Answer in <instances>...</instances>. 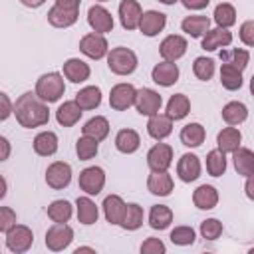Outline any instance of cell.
Segmentation results:
<instances>
[{"mask_svg":"<svg viewBox=\"0 0 254 254\" xmlns=\"http://www.w3.org/2000/svg\"><path fill=\"white\" fill-rule=\"evenodd\" d=\"M246 117H248V107L242 101H228L222 107V119L228 125H240L246 121Z\"/></svg>","mask_w":254,"mask_h":254,"instance_id":"36","label":"cell"},{"mask_svg":"<svg viewBox=\"0 0 254 254\" xmlns=\"http://www.w3.org/2000/svg\"><path fill=\"white\" fill-rule=\"evenodd\" d=\"M250 254H254V248H250Z\"/></svg>","mask_w":254,"mask_h":254,"instance_id":"60","label":"cell"},{"mask_svg":"<svg viewBox=\"0 0 254 254\" xmlns=\"http://www.w3.org/2000/svg\"><path fill=\"white\" fill-rule=\"evenodd\" d=\"M16 224V212L10 206H0V232H8Z\"/></svg>","mask_w":254,"mask_h":254,"instance_id":"48","label":"cell"},{"mask_svg":"<svg viewBox=\"0 0 254 254\" xmlns=\"http://www.w3.org/2000/svg\"><path fill=\"white\" fill-rule=\"evenodd\" d=\"M165 26H167V16L163 12H159V10H147V12H143L141 22H139V30L147 38L157 36L159 32H163Z\"/></svg>","mask_w":254,"mask_h":254,"instance_id":"16","label":"cell"},{"mask_svg":"<svg viewBox=\"0 0 254 254\" xmlns=\"http://www.w3.org/2000/svg\"><path fill=\"white\" fill-rule=\"evenodd\" d=\"M206 131L200 123H187L181 129V143L185 147H200L204 143Z\"/></svg>","mask_w":254,"mask_h":254,"instance_id":"35","label":"cell"},{"mask_svg":"<svg viewBox=\"0 0 254 254\" xmlns=\"http://www.w3.org/2000/svg\"><path fill=\"white\" fill-rule=\"evenodd\" d=\"M206 173L210 177H222L226 173V153L218 147L206 153Z\"/></svg>","mask_w":254,"mask_h":254,"instance_id":"39","label":"cell"},{"mask_svg":"<svg viewBox=\"0 0 254 254\" xmlns=\"http://www.w3.org/2000/svg\"><path fill=\"white\" fill-rule=\"evenodd\" d=\"M222 234V222L218 218H206L200 222V236L204 240H216Z\"/></svg>","mask_w":254,"mask_h":254,"instance_id":"47","label":"cell"},{"mask_svg":"<svg viewBox=\"0 0 254 254\" xmlns=\"http://www.w3.org/2000/svg\"><path fill=\"white\" fill-rule=\"evenodd\" d=\"M77 185H79V189L85 192V194H89V196H93V194H99L101 190H103V187H105V171L101 169V167H87V169H83L81 173H79V179H77Z\"/></svg>","mask_w":254,"mask_h":254,"instance_id":"6","label":"cell"},{"mask_svg":"<svg viewBox=\"0 0 254 254\" xmlns=\"http://www.w3.org/2000/svg\"><path fill=\"white\" fill-rule=\"evenodd\" d=\"M151 77L157 85H163V87H171L179 81V65L175 62H159L153 69H151Z\"/></svg>","mask_w":254,"mask_h":254,"instance_id":"14","label":"cell"},{"mask_svg":"<svg viewBox=\"0 0 254 254\" xmlns=\"http://www.w3.org/2000/svg\"><path fill=\"white\" fill-rule=\"evenodd\" d=\"M0 145H2V155H0V159L6 161L8 155H10V141H8L6 137H0Z\"/></svg>","mask_w":254,"mask_h":254,"instance_id":"55","label":"cell"},{"mask_svg":"<svg viewBox=\"0 0 254 254\" xmlns=\"http://www.w3.org/2000/svg\"><path fill=\"white\" fill-rule=\"evenodd\" d=\"M187 48H189L187 38H183V36H179V34H171V36H167V38L161 42L159 54H161V58L167 60V62H177L179 58H183V56L187 54Z\"/></svg>","mask_w":254,"mask_h":254,"instance_id":"13","label":"cell"},{"mask_svg":"<svg viewBox=\"0 0 254 254\" xmlns=\"http://www.w3.org/2000/svg\"><path fill=\"white\" fill-rule=\"evenodd\" d=\"M238 36H240V42L244 46H250L254 48V20H246L240 24V30H238Z\"/></svg>","mask_w":254,"mask_h":254,"instance_id":"50","label":"cell"},{"mask_svg":"<svg viewBox=\"0 0 254 254\" xmlns=\"http://www.w3.org/2000/svg\"><path fill=\"white\" fill-rule=\"evenodd\" d=\"M0 103H2V113H0V119L6 121L10 117V113H14V105L10 103L8 99V93H0Z\"/></svg>","mask_w":254,"mask_h":254,"instance_id":"51","label":"cell"},{"mask_svg":"<svg viewBox=\"0 0 254 254\" xmlns=\"http://www.w3.org/2000/svg\"><path fill=\"white\" fill-rule=\"evenodd\" d=\"M83 135L87 137H93L95 141H103L107 135H109V121L103 117V115H95L91 117L83 127H81Z\"/></svg>","mask_w":254,"mask_h":254,"instance_id":"37","label":"cell"},{"mask_svg":"<svg viewBox=\"0 0 254 254\" xmlns=\"http://www.w3.org/2000/svg\"><path fill=\"white\" fill-rule=\"evenodd\" d=\"M87 24L91 26L93 32L97 34H107L113 30V16L107 8H103L101 4H93L87 10Z\"/></svg>","mask_w":254,"mask_h":254,"instance_id":"12","label":"cell"},{"mask_svg":"<svg viewBox=\"0 0 254 254\" xmlns=\"http://www.w3.org/2000/svg\"><path fill=\"white\" fill-rule=\"evenodd\" d=\"M187 10H202L210 4V0H181Z\"/></svg>","mask_w":254,"mask_h":254,"instance_id":"52","label":"cell"},{"mask_svg":"<svg viewBox=\"0 0 254 254\" xmlns=\"http://www.w3.org/2000/svg\"><path fill=\"white\" fill-rule=\"evenodd\" d=\"M141 16H143V10H141V4L137 0H121V4H119V20H121V26L125 30L139 28Z\"/></svg>","mask_w":254,"mask_h":254,"instance_id":"17","label":"cell"},{"mask_svg":"<svg viewBox=\"0 0 254 254\" xmlns=\"http://www.w3.org/2000/svg\"><path fill=\"white\" fill-rule=\"evenodd\" d=\"M81 113H83V109L77 105L75 99L73 101H64L56 111V119L62 127H71L81 119Z\"/></svg>","mask_w":254,"mask_h":254,"instance_id":"26","label":"cell"},{"mask_svg":"<svg viewBox=\"0 0 254 254\" xmlns=\"http://www.w3.org/2000/svg\"><path fill=\"white\" fill-rule=\"evenodd\" d=\"M24 6H28V8H40L46 0H20Z\"/></svg>","mask_w":254,"mask_h":254,"instance_id":"56","label":"cell"},{"mask_svg":"<svg viewBox=\"0 0 254 254\" xmlns=\"http://www.w3.org/2000/svg\"><path fill=\"white\" fill-rule=\"evenodd\" d=\"M64 75L65 79H69L71 83H83L85 79H89L91 75V69L89 65L79 60V58H69L64 62Z\"/></svg>","mask_w":254,"mask_h":254,"instance_id":"22","label":"cell"},{"mask_svg":"<svg viewBox=\"0 0 254 254\" xmlns=\"http://www.w3.org/2000/svg\"><path fill=\"white\" fill-rule=\"evenodd\" d=\"M250 93L254 95V73H252V77H250Z\"/></svg>","mask_w":254,"mask_h":254,"instance_id":"59","label":"cell"},{"mask_svg":"<svg viewBox=\"0 0 254 254\" xmlns=\"http://www.w3.org/2000/svg\"><path fill=\"white\" fill-rule=\"evenodd\" d=\"M79 252H95V250L89 246H79V248H75V254H79Z\"/></svg>","mask_w":254,"mask_h":254,"instance_id":"57","label":"cell"},{"mask_svg":"<svg viewBox=\"0 0 254 254\" xmlns=\"http://www.w3.org/2000/svg\"><path fill=\"white\" fill-rule=\"evenodd\" d=\"M212 16H214V22H216L218 28H230V26L236 24V10H234V6L228 4V2L218 4V6L214 8V14H212Z\"/></svg>","mask_w":254,"mask_h":254,"instance_id":"43","label":"cell"},{"mask_svg":"<svg viewBox=\"0 0 254 254\" xmlns=\"http://www.w3.org/2000/svg\"><path fill=\"white\" fill-rule=\"evenodd\" d=\"M135 97H137L135 85H131V83H117L109 91V105L115 111H125L131 105H135Z\"/></svg>","mask_w":254,"mask_h":254,"instance_id":"8","label":"cell"},{"mask_svg":"<svg viewBox=\"0 0 254 254\" xmlns=\"http://www.w3.org/2000/svg\"><path fill=\"white\" fill-rule=\"evenodd\" d=\"M167 246L161 238H147L141 244V254H165Z\"/></svg>","mask_w":254,"mask_h":254,"instance_id":"49","label":"cell"},{"mask_svg":"<svg viewBox=\"0 0 254 254\" xmlns=\"http://www.w3.org/2000/svg\"><path fill=\"white\" fill-rule=\"evenodd\" d=\"M147 133L155 141H163L173 133V119L167 113H155L147 121Z\"/></svg>","mask_w":254,"mask_h":254,"instance_id":"18","label":"cell"},{"mask_svg":"<svg viewBox=\"0 0 254 254\" xmlns=\"http://www.w3.org/2000/svg\"><path fill=\"white\" fill-rule=\"evenodd\" d=\"M192 202L200 210H212L218 204V190L212 185H200L192 192Z\"/></svg>","mask_w":254,"mask_h":254,"instance_id":"25","label":"cell"},{"mask_svg":"<svg viewBox=\"0 0 254 254\" xmlns=\"http://www.w3.org/2000/svg\"><path fill=\"white\" fill-rule=\"evenodd\" d=\"M46 212H48V218L54 222H67L71 218V204H69V200L58 198L48 204Z\"/></svg>","mask_w":254,"mask_h":254,"instance_id":"41","label":"cell"},{"mask_svg":"<svg viewBox=\"0 0 254 254\" xmlns=\"http://www.w3.org/2000/svg\"><path fill=\"white\" fill-rule=\"evenodd\" d=\"M141 224H143V208L137 202H127V208L119 226H123L125 230H137L141 228Z\"/></svg>","mask_w":254,"mask_h":254,"instance_id":"42","label":"cell"},{"mask_svg":"<svg viewBox=\"0 0 254 254\" xmlns=\"http://www.w3.org/2000/svg\"><path fill=\"white\" fill-rule=\"evenodd\" d=\"M161 105H163V97L155 91V89H149V87H141L137 89V97H135V107L141 115H155L161 111Z\"/></svg>","mask_w":254,"mask_h":254,"instance_id":"9","label":"cell"},{"mask_svg":"<svg viewBox=\"0 0 254 254\" xmlns=\"http://www.w3.org/2000/svg\"><path fill=\"white\" fill-rule=\"evenodd\" d=\"M103 214H105V220L109 224H121L123 220V214H125V200L119 196V194H107L103 198Z\"/></svg>","mask_w":254,"mask_h":254,"instance_id":"20","label":"cell"},{"mask_svg":"<svg viewBox=\"0 0 254 254\" xmlns=\"http://www.w3.org/2000/svg\"><path fill=\"white\" fill-rule=\"evenodd\" d=\"M244 192L250 200H254V175L246 177V185H244Z\"/></svg>","mask_w":254,"mask_h":254,"instance_id":"54","label":"cell"},{"mask_svg":"<svg viewBox=\"0 0 254 254\" xmlns=\"http://www.w3.org/2000/svg\"><path fill=\"white\" fill-rule=\"evenodd\" d=\"M173 187H175L173 177H171L167 171H161V173L151 171V175H149V179H147V189H149L151 194L169 196V194L173 192Z\"/></svg>","mask_w":254,"mask_h":254,"instance_id":"19","label":"cell"},{"mask_svg":"<svg viewBox=\"0 0 254 254\" xmlns=\"http://www.w3.org/2000/svg\"><path fill=\"white\" fill-rule=\"evenodd\" d=\"M46 183H48V187H52L56 190L65 189L71 183V167L64 161H54L46 169Z\"/></svg>","mask_w":254,"mask_h":254,"instance_id":"11","label":"cell"},{"mask_svg":"<svg viewBox=\"0 0 254 254\" xmlns=\"http://www.w3.org/2000/svg\"><path fill=\"white\" fill-rule=\"evenodd\" d=\"M73 240V228L65 222H54L46 232V246L52 252L65 250Z\"/></svg>","mask_w":254,"mask_h":254,"instance_id":"5","label":"cell"},{"mask_svg":"<svg viewBox=\"0 0 254 254\" xmlns=\"http://www.w3.org/2000/svg\"><path fill=\"white\" fill-rule=\"evenodd\" d=\"M36 93L42 101L46 103H54L60 101V97L65 93V83H64V75L58 71H50L38 77L36 81Z\"/></svg>","mask_w":254,"mask_h":254,"instance_id":"2","label":"cell"},{"mask_svg":"<svg viewBox=\"0 0 254 254\" xmlns=\"http://www.w3.org/2000/svg\"><path fill=\"white\" fill-rule=\"evenodd\" d=\"M137 54L125 46L119 48H111V52L107 54V65L115 75H129L137 69Z\"/></svg>","mask_w":254,"mask_h":254,"instance_id":"3","label":"cell"},{"mask_svg":"<svg viewBox=\"0 0 254 254\" xmlns=\"http://www.w3.org/2000/svg\"><path fill=\"white\" fill-rule=\"evenodd\" d=\"M34 244V232L26 224H14L6 232V248L12 254H24Z\"/></svg>","mask_w":254,"mask_h":254,"instance_id":"4","label":"cell"},{"mask_svg":"<svg viewBox=\"0 0 254 254\" xmlns=\"http://www.w3.org/2000/svg\"><path fill=\"white\" fill-rule=\"evenodd\" d=\"M220 60H222V64L234 65L240 71H244V67L250 62V54L246 50H240V48H230V50H222L220 52Z\"/></svg>","mask_w":254,"mask_h":254,"instance_id":"40","label":"cell"},{"mask_svg":"<svg viewBox=\"0 0 254 254\" xmlns=\"http://www.w3.org/2000/svg\"><path fill=\"white\" fill-rule=\"evenodd\" d=\"M242 143V133L230 125V127H224L222 131H218L216 135V147L222 151V153H234Z\"/></svg>","mask_w":254,"mask_h":254,"instance_id":"24","label":"cell"},{"mask_svg":"<svg viewBox=\"0 0 254 254\" xmlns=\"http://www.w3.org/2000/svg\"><path fill=\"white\" fill-rule=\"evenodd\" d=\"M147 165L151 171H167L173 165V147L167 143H157L147 153Z\"/></svg>","mask_w":254,"mask_h":254,"instance_id":"10","label":"cell"},{"mask_svg":"<svg viewBox=\"0 0 254 254\" xmlns=\"http://www.w3.org/2000/svg\"><path fill=\"white\" fill-rule=\"evenodd\" d=\"M14 115H16V121L26 127V129H34V127H42L50 121V109H48V103L42 101L38 97V93L34 91H26L22 93L16 103H14Z\"/></svg>","mask_w":254,"mask_h":254,"instance_id":"1","label":"cell"},{"mask_svg":"<svg viewBox=\"0 0 254 254\" xmlns=\"http://www.w3.org/2000/svg\"><path fill=\"white\" fill-rule=\"evenodd\" d=\"M161 4H167V6H171V4H177L179 0H159Z\"/></svg>","mask_w":254,"mask_h":254,"instance_id":"58","label":"cell"},{"mask_svg":"<svg viewBox=\"0 0 254 254\" xmlns=\"http://www.w3.org/2000/svg\"><path fill=\"white\" fill-rule=\"evenodd\" d=\"M97 143H99V141H95L93 137L81 135V137L77 139V143H75L77 159H79V161H89V159H93V157L97 155V149H99Z\"/></svg>","mask_w":254,"mask_h":254,"instance_id":"44","label":"cell"},{"mask_svg":"<svg viewBox=\"0 0 254 254\" xmlns=\"http://www.w3.org/2000/svg\"><path fill=\"white\" fill-rule=\"evenodd\" d=\"M34 151L40 157H52L58 151V135L54 131H42L34 137Z\"/></svg>","mask_w":254,"mask_h":254,"instance_id":"31","label":"cell"},{"mask_svg":"<svg viewBox=\"0 0 254 254\" xmlns=\"http://www.w3.org/2000/svg\"><path fill=\"white\" fill-rule=\"evenodd\" d=\"M75 208H77V220L85 226L95 224L99 218V208L97 204L89 198V196H77L75 200Z\"/></svg>","mask_w":254,"mask_h":254,"instance_id":"28","label":"cell"},{"mask_svg":"<svg viewBox=\"0 0 254 254\" xmlns=\"http://www.w3.org/2000/svg\"><path fill=\"white\" fill-rule=\"evenodd\" d=\"M75 101L83 111L95 109L101 103V89L97 85H85L75 93Z\"/></svg>","mask_w":254,"mask_h":254,"instance_id":"34","label":"cell"},{"mask_svg":"<svg viewBox=\"0 0 254 254\" xmlns=\"http://www.w3.org/2000/svg\"><path fill=\"white\" fill-rule=\"evenodd\" d=\"M173 222V210L167 204H153L149 210V226L153 230H165Z\"/></svg>","mask_w":254,"mask_h":254,"instance_id":"32","label":"cell"},{"mask_svg":"<svg viewBox=\"0 0 254 254\" xmlns=\"http://www.w3.org/2000/svg\"><path fill=\"white\" fill-rule=\"evenodd\" d=\"M232 163H234V171L242 177H250L254 175V151L246 149V147H238L232 153Z\"/></svg>","mask_w":254,"mask_h":254,"instance_id":"27","label":"cell"},{"mask_svg":"<svg viewBox=\"0 0 254 254\" xmlns=\"http://www.w3.org/2000/svg\"><path fill=\"white\" fill-rule=\"evenodd\" d=\"M171 242L177 246H190L196 240V232L192 226H175L171 230Z\"/></svg>","mask_w":254,"mask_h":254,"instance_id":"45","label":"cell"},{"mask_svg":"<svg viewBox=\"0 0 254 254\" xmlns=\"http://www.w3.org/2000/svg\"><path fill=\"white\" fill-rule=\"evenodd\" d=\"M79 52L91 60H101L109 54V44L103 34L89 32L79 40Z\"/></svg>","mask_w":254,"mask_h":254,"instance_id":"7","label":"cell"},{"mask_svg":"<svg viewBox=\"0 0 254 254\" xmlns=\"http://www.w3.org/2000/svg\"><path fill=\"white\" fill-rule=\"evenodd\" d=\"M141 145V137L135 129H121L117 135H115V147L119 153L123 155H131L139 149Z\"/></svg>","mask_w":254,"mask_h":254,"instance_id":"30","label":"cell"},{"mask_svg":"<svg viewBox=\"0 0 254 254\" xmlns=\"http://www.w3.org/2000/svg\"><path fill=\"white\" fill-rule=\"evenodd\" d=\"M190 111V101L185 93H175L169 97L167 101V115L173 119V121H179V119H185Z\"/></svg>","mask_w":254,"mask_h":254,"instance_id":"33","label":"cell"},{"mask_svg":"<svg viewBox=\"0 0 254 254\" xmlns=\"http://www.w3.org/2000/svg\"><path fill=\"white\" fill-rule=\"evenodd\" d=\"M192 71H194V75H196L200 81H208V79L214 75V62H212L210 58L200 56V58L194 60V64H192Z\"/></svg>","mask_w":254,"mask_h":254,"instance_id":"46","label":"cell"},{"mask_svg":"<svg viewBox=\"0 0 254 254\" xmlns=\"http://www.w3.org/2000/svg\"><path fill=\"white\" fill-rule=\"evenodd\" d=\"M177 175L183 183H192L200 177V159L194 153H185L181 155L177 163Z\"/></svg>","mask_w":254,"mask_h":254,"instance_id":"15","label":"cell"},{"mask_svg":"<svg viewBox=\"0 0 254 254\" xmlns=\"http://www.w3.org/2000/svg\"><path fill=\"white\" fill-rule=\"evenodd\" d=\"M46 16H48V22L54 28H69V26H73L77 22L79 10H65L62 6H52Z\"/></svg>","mask_w":254,"mask_h":254,"instance_id":"23","label":"cell"},{"mask_svg":"<svg viewBox=\"0 0 254 254\" xmlns=\"http://www.w3.org/2000/svg\"><path fill=\"white\" fill-rule=\"evenodd\" d=\"M220 83L228 91L240 89L242 87V71L238 67H234V65L222 64V67H220Z\"/></svg>","mask_w":254,"mask_h":254,"instance_id":"38","label":"cell"},{"mask_svg":"<svg viewBox=\"0 0 254 254\" xmlns=\"http://www.w3.org/2000/svg\"><path fill=\"white\" fill-rule=\"evenodd\" d=\"M232 44V34L228 32V28H214V30H208L204 36H202V50L206 52H214L218 48H226Z\"/></svg>","mask_w":254,"mask_h":254,"instance_id":"21","label":"cell"},{"mask_svg":"<svg viewBox=\"0 0 254 254\" xmlns=\"http://www.w3.org/2000/svg\"><path fill=\"white\" fill-rule=\"evenodd\" d=\"M181 30L190 38H202L210 30L208 16H187L181 22Z\"/></svg>","mask_w":254,"mask_h":254,"instance_id":"29","label":"cell"},{"mask_svg":"<svg viewBox=\"0 0 254 254\" xmlns=\"http://www.w3.org/2000/svg\"><path fill=\"white\" fill-rule=\"evenodd\" d=\"M81 0H56V6H62L65 10H79Z\"/></svg>","mask_w":254,"mask_h":254,"instance_id":"53","label":"cell"},{"mask_svg":"<svg viewBox=\"0 0 254 254\" xmlns=\"http://www.w3.org/2000/svg\"><path fill=\"white\" fill-rule=\"evenodd\" d=\"M97 2H107V0H97Z\"/></svg>","mask_w":254,"mask_h":254,"instance_id":"61","label":"cell"}]
</instances>
